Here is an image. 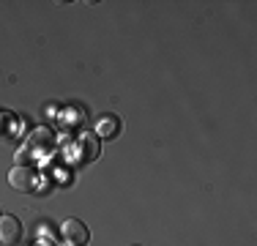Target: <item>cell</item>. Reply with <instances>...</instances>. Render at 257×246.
<instances>
[{
  "mask_svg": "<svg viewBox=\"0 0 257 246\" xmlns=\"http://www.w3.org/2000/svg\"><path fill=\"white\" fill-rule=\"evenodd\" d=\"M52 151H55V134L50 132V129H33L25 148L17 151V164L44 162V156H50Z\"/></svg>",
  "mask_w": 257,
  "mask_h": 246,
  "instance_id": "obj_1",
  "label": "cell"
},
{
  "mask_svg": "<svg viewBox=\"0 0 257 246\" xmlns=\"http://www.w3.org/2000/svg\"><path fill=\"white\" fill-rule=\"evenodd\" d=\"M22 241V224L17 216H0V243L14 246Z\"/></svg>",
  "mask_w": 257,
  "mask_h": 246,
  "instance_id": "obj_5",
  "label": "cell"
},
{
  "mask_svg": "<svg viewBox=\"0 0 257 246\" xmlns=\"http://www.w3.org/2000/svg\"><path fill=\"white\" fill-rule=\"evenodd\" d=\"M96 132H99V137L104 140H112L120 134V120L118 115H104V118L99 120V126H96Z\"/></svg>",
  "mask_w": 257,
  "mask_h": 246,
  "instance_id": "obj_6",
  "label": "cell"
},
{
  "mask_svg": "<svg viewBox=\"0 0 257 246\" xmlns=\"http://www.w3.org/2000/svg\"><path fill=\"white\" fill-rule=\"evenodd\" d=\"M60 235H63V241L69 246H85L90 241L88 227H85L79 219H66L63 224H60Z\"/></svg>",
  "mask_w": 257,
  "mask_h": 246,
  "instance_id": "obj_3",
  "label": "cell"
},
{
  "mask_svg": "<svg viewBox=\"0 0 257 246\" xmlns=\"http://www.w3.org/2000/svg\"><path fill=\"white\" fill-rule=\"evenodd\" d=\"M9 183L17 192H36V189H39V175H36V170L28 167V164H17V167L9 172Z\"/></svg>",
  "mask_w": 257,
  "mask_h": 246,
  "instance_id": "obj_2",
  "label": "cell"
},
{
  "mask_svg": "<svg viewBox=\"0 0 257 246\" xmlns=\"http://www.w3.org/2000/svg\"><path fill=\"white\" fill-rule=\"evenodd\" d=\"M58 118H60V123H63V129H77V126H82V123H85V118H82L79 109H63Z\"/></svg>",
  "mask_w": 257,
  "mask_h": 246,
  "instance_id": "obj_7",
  "label": "cell"
},
{
  "mask_svg": "<svg viewBox=\"0 0 257 246\" xmlns=\"http://www.w3.org/2000/svg\"><path fill=\"white\" fill-rule=\"evenodd\" d=\"M99 153H101V145L93 134H79L74 143V156L79 162H93V159H99Z\"/></svg>",
  "mask_w": 257,
  "mask_h": 246,
  "instance_id": "obj_4",
  "label": "cell"
}]
</instances>
